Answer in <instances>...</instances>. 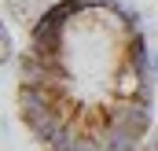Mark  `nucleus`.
I'll list each match as a JSON object with an SVG mask.
<instances>
[{"instance_id":"nucleus-3","label":"nucleus","mask_w":158,"mask_h":151,"mask_svg":"<svg viewBox=\"0 0 158 151\" xmlns=\"http://www.w3.org/2000/svg\"><path fill=\"white\" fill-rule=\"evenodd\" d=\"M143 151H158V133H151V136H147V144H143Z\"/></svg>"},{"instance_id":"nucleus-2","label":"nucleus","mask_w":158,"mask_h":151,"mask_svg":"<svg viewBox=\"0 0 158 151\" xmlns=\"http://www.w3.org/2000/svg\"><path fill=\"white\" fill-rule=\"evenodd\" d=\"M0 44H4V48H0V55H4V67H7V63H11V26H7V22L0 26Z\"/></svg>"},{"instance_id":"nucleus-4","label":"nucleus","mask_w":158,"mask_h":151,"mask_svg":"<svg viewBox=\"0 0 158 151\" xmlns=\"http://www.w3.org/2000/svg\"><path fill=\"white\" fill-rule=\"evenodd\" d=\"M151 74H155V81H158V55L151 52Z\"/></svg>"},{"instance_id":"nucleus-1","label":"nucleus","mask_w":158,"mask_h":151,"mask_svg":"<svg viewBox=\"0 0 158 151\" xmlns=\"http://www.w3.org/2000/svg\"><path fill=\"white\" fill-rule=\"evenodd\" d=\"M19 118L48 151H140L155 74L140 15L118 0H55L19 55Z\"/></svg>"}]
</instances>
